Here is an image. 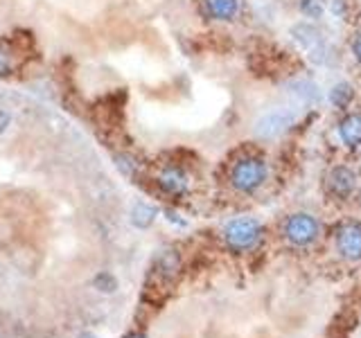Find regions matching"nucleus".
Segmentation results:
<instances>
[{"label": "nucleus", "mask_w": 361, "mask_h": 338, "mask_svg": "<svg viewBox=\"0 0 361 338\" xmlns=\"http://www.w3.org/2000/svg\"><path fill=\"white\" fill-rule=\"evenodd\" d=\"M129 338H147V336H145V334H131Z\"/></svg>", "instance_id": "21"}, {"label": "nucleus", "mask_w": 361, "mask_h": 338, "mask_svg": "<svg viewBox=\"0 0 361 338\" xmlns=\"http://www.w3.org/2000/svg\"><path fill=\"white\" fill-rule=\"evenodd\" d=\"M267 176H269V169L262 158H255V156L240 158L231 169V185L233 189L242 192V194H253V192H257L264 185Z\"/></svg>", "instance_id": "2"}, {"label": "nucleus", "mask_w": 361, "mask_h": 338, "mask_svg": "<svg viewBox=\"0 0 361 338\" xmlns=\"http://www.w3.org/2000/svg\"><path fill=\"white\" fill-rule=\"evenodd\" d=\"M180 268V259L174 251H165L156 257V264H154V270L163 280H172Z\"/></svg>", "instance_id": "10"}, {"label": "nucleus", "mask_w": 361, "mask_h": 338, "mask_svg": "<svg viewBox=\"0 0 361 338\" xmlns=\"http://www.w3.org/2000/svg\"><path fill=\"white\" fill-rule=\"evenodd\" d=\"M156 214H158V210H156L154 206H149V203H142V201H140V203H135L133 210H131V223L135 225V228L145 230V228H149V225L154 223Z\"/></svg>", "instance_id": "12"}, {"label": "nucleus", "mask_w": 361, "mask_h": 338, "mask_svg": "<svg viewBox=\"0 0 361 338\" xmlns=\"http://www.w3.org/2000/svg\"><path fill=\"white\" fill-rule=\"evenodd\" d=\"M285 239L296 248H307L321 237V223L310 212H293L282 225Z\"/></svg>", "instance_id": "3"}, {"label": "nucleus", "mask_w": 361, "mask_h": 338, "mask_svg": "<svg viewBox=\"0 0 361 338\" xmlns=\"http://www.w3.org/2000/svg\"><path fill=\"white\" fill-rule=\"evenodd\" d=\"M300 11L307 18H321L325 14V0H300Z\"/></svg>", "instance_id": "14"}, {"label": "nucleus", "mask_w": 361, "mask_h": 338, "mask_svg": "<svg viewBox=\"0 0 361 338\" xmlns=\"http://www.w3.org/2000/svg\"><path fill=\"white\" fill-rule=\"evenodd\" d=\"M116 165H118V169L120 172L127 176V178H133L135 176V169H138V165H135V161L131 156H124V154H120V156H116Z\"/></svg>", "instance_id": "15"}, {"label": "nucleus", "mask_w": 361, "mask_h": 338, "mask_svg": "<svg viewBox=\"0 0 361 338\" xmlns=\"http://www.w3.org/2000/svg\"><path fill=\"white\" fill-rule=\"evenodd\" d=\"M203 5L214 20H233L240 14V0H203Z\"/></svg>", "instance_id": "9"}, {"label": "nucleus", "mask_w": 361, "mask_h": 338, "mask_svg": "<svg viewBox=\"0 0 361 338\" xmlns=\"http://www.w3.org/2000/svg\"><path fill=\"white\" fill-rule=\"evenodd\" d=\"M158 185H161V189L165 192V194L169 196H180L188 192V174L183 172V169L178 167H165L161 174H158Z\"/></svg>", "instance_id": "7"}, {"label": "nucleus", "mask_w": 361, "mask_h": 338, "mask_svg": "<svg viewBox=\"0 0 361 338\" xmlns=\"http://www.w3.org/2000/svg\"><path fill=\"white\" fill-rule=\"evenodd\" d=\"M327 194L336 201H348L357 189V172L348 165H336L327 172L325 178Z\"/></svg>", "instance_id": "4"}, {"label": "nucleus", "mask_w": 361, "mask_h": 338, "mask_svg": "<svg viewBox=\"0 0 361 338\" xmlns=\"http://www.w3.org/2000/svg\"><path fill=\"white\" fill-rule=\"evenodd\" d=\"M11 113L9 111H5V108H0V135H3L9 127H11Z\"/></svg>", "instance_id": "17"}, {"label": "nucleus", "mask_w": 361, "mask_h": 338, "mask_svg": "<svg viewBox=\"0 0 361 338\" xmlns=\"http://www.w3.org/2000/svg\"><path fill=\"white\" fill-rule=\"evenodd\" d=\"M93 287L99 289V291H104V293H113V291H116V287H118V282H116V277H113L111 273H99L93 280Z\"/></svg>", "instance_id": "16"}, {"label": "nucleus", "mask_w": 361, "mask_h": 338, "mask_svg": "<svg viewBox=\"0 0 361 338\" xmlns=\"http://www.w3.org/2000/svg\"><path fill=\"white\" fill-rule=\"evenodd\" d=\"M82 338H97V336H93V334H82Z\"/></svg>", "instance_id": "22"}, {"label": "nucleus", "mask_w": 361, "mask_h": 338, "mask_svg": "<svg viewBox=\"0 0 361 338\" xmlns=\"http://www.w3.org/2000/svg\"><path fill=\"white\" fill-rule=\"evenodd\" d=\"M357 203H359V208H361V187H359V192H357Z\"/></svg>", "instance_id": "20"}, {"label": "nucleus", "mask_w": 361, "mask_h": 338, "mask_svg": "<svg viewBox=\"0 0 361 338\" xmlns=\"http://www.w3.org/2000/svg\"><path fill=\"white\" fill-rule=\"evenodd\" d=\"M293 34H296V39L305 45V48L310 50V56H314V59H319V52L323 50V48H321V37H319V32L312 30V25H296V27H293Z\"/></svg>", "instance_id": "11"}, {"label": "nucleus", "mask_w": 361, "mask_h": 338, "mask_svg": "<svg viewBox=\"0 0 361 338\" xmlns=\"http://www.w3.org/2000/svg\"><path fill=\"white\" fill-rule=\"evenodd\" d=\"M9 73V59L5 52H0V75H7Z\"/></svg>", "instance_id": "19"}, {"label": "nucleus", "mask_w": 361, "mask_h": 338, "mask_svg": "<svg viewBox=\"0 0 361 338\" xmlns=\"http://www.w3.org/2000/svg\"><path fill=\"white\" fill-rule=\"evenodd\" d=\"M262 223L255 217H235L224 228V244L233 253H248L262 239Z\"/></svg>", "instance_id": "1"}, {"label": "nucleus", "mask_w": 361, "mask_h": 338, "mask_svg": "<svg viewBox=\"0 0 361 338\" xmlns=\"http://www.w3.org/2000/svg\"><path fill=\"white\" fill-rule=\"evenodd\" d=\"M353 99H355V88L350 86L348 82L336 84L330 90V104L334 108H348L350 104H353Z\"/></svg>", "instance_id": "13"}, {"label": "nucleus", "mask_w": 361, "mask_h": 338, "mask_svg": "<svg viewBox=\"0 0 361 338\" xmlns=\"http://www.w3.org/2000/svg\"><path fill=\"white\" fill-rule=\"evenodd\" d=\"M350 48H353V54H355V59L361 63V32L357 34V37L353 39V45H350Z\"/></svg>", "instance_id": "18"}, {"label": "nucleus", "mask_w": 361, "mask_h": 338, "mask_svg": "<svg viewBox=\"0 0 361 338\" xmlns=\"http://www.w3.org/2000/svg\"><path fill=\"white\" fill-rule=\"evenodd\" d=\"M338 140H341L348 149H355V146L361 144V115L359 113H350L345 115L336 127Z\"/></svg>", "instance_id": "8"}, {"label": "nucleus", "mask_w": 361, "mask_h": 338, "mask_svg": "<svg viewBox=\"0 0 361 338\" xmlns=\"http://www.w3.org/2000/svg\"><path fill=\"white\" fill-rule=\"evenodd\" d=\"M293 120H296V113H291L289 108H278L267 113L264 118H259L255 124V133L262 135V138H276L285 129H289Z\"/></svg>", "instance_id": "6"}, {"label": "nucleus", "mask_w": 361, "mask_h": 338, "mask_svg": "<svg viewBox=\"0 0 361 338\" xmlns=\"http://www.w3.org/2000/svg\"><path fill=\"white\" fill-rule=\"evenodd\" d=\"M336 253L348 262H361V223L348 221L334 234Z\"/></svg>", "instance_id": "5"}]
</instances>
